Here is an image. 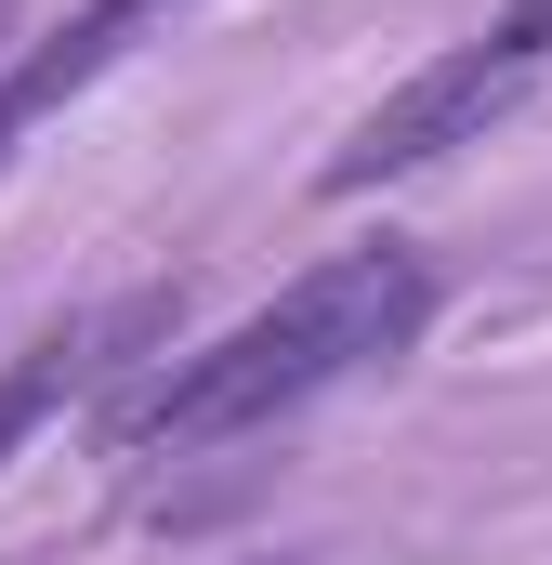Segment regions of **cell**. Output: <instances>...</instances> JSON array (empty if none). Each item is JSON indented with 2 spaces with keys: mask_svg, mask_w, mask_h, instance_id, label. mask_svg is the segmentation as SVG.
I'll use <instances>...</instances> for the list:
<instances>
[{
  "mask_svg": "<svg viewBox=\"0 0 552 565\" xmlns=\"http://www.w3.org/2000/svg\"><path fill=\"white\" fill-rule=\"evenodd\" d=\"M500 26H513V40H527V53H540V66H552V0H513Z\"/></svg>",
  "mask_w": 552,
  "mask_h": 565,
  "instance_id": "5",
  "label": "cell"
},
{
  "mask_svg": "<svg viewBox=\"0 0 552 565\" xmlns=\"http://www.w3.org/2000/svg\"><path fill=\"white\" fill-rule=\"evenodd\" d=\"M132 329H171V302H119V316H93V329H53L40 355H13V369H0V460L53 422V408L106 369V342H132Z\"/></svg>",
  "mask_w": 552,
  "mask_h": 565,
  "instance_id": "4",
  "label": "cell"
},
{
  "mask_svg": "<svg viewBox=\"0 0 552 565\" xmlns=\"http://www.w3.org/2000/svg\"><path fill=\"white\" fill-rule=\"evenodd\" d=\"M158 13H171V0H79V13H66V26H53V40H40V53H26L13 79H0V158L40 132V119H53L66 93H93V79H106V66L132 53Z\"/></svg>",
  "mask_w": 552,
  "mask_h": 565,
  "instance_id": "3",
  "label": "cell"
},
{
  "mask_svg": "<svg viewBox=\"0 0 552 565\" xmlns=\"http://www.w3.org/2000/svg\"><path fill=\"white\" fill-rule=\"evenodd\" d=\"M421 316H434V264H421L408 237L342 250V264L289 277L264 316H237L224 342L171 355V369L132 395V422H119V434H132V447H224V434H251V422H289L302 395H329V382L408 355Z\"/></svg>",
  "mask_w": 552,
  "mask_h": 565,
  "instance_id": "1",
  "label": "cell"
},
{
  "mask_svg": "<svg viewBox=\"0 0 552 565\" xmlns=\"http://www.w3.org/2000/svg\"><path fill=\"white\" fill-rule=\"evenodd\" d=\"M527 79H540V53H527L513 26H487V40H460V53H434L421 79H395V93L342 132L329 198H369V184H395V171H421V158H447V145H487V119H500Z\"/></svg>",
  "mask_w": 552,
  "mask_h": 565,
  "instance_id": "2",
  "label": "cell"
}]
</instances>
